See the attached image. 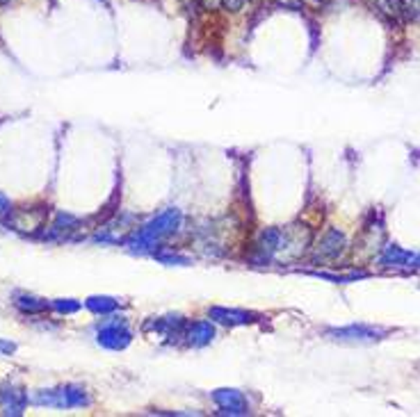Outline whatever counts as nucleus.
<instances>
[{"instance_id": "obj_1", "label": "nucleus", "mask_w": 420, "mask_h": 417, "mask_svg": "<svg viewBox=\"0 0 420 417\" xmlns=\"http://www.w3.org/2000/svg\"><path fill=\"white\" fill-rule=\"evenodd\" d=\"M388 3L395 14H402L405 18L420 16V0H388Z\"/></svg>"}, {"instance_id": "obj_2", "label": "nucleus", "mask_w": 420, "mask_h": 417, "mask_svg": "<svg viewBox=\"0 0 420 417\" xmlns=\"http://www.w3.org/2000/svg\"><path fill=\"white\" fill-rule=\"evenodd\" d=\"M245 0H222V7H227L229 12H240Z\"/></svg>"}, {"instance_id": "obj_3", "label": "nucleus", "mask_w": 420, "mask_h": 417, "mask_svg": "<svg viewBox=\"0 0 420 417\" xmlns=\"http://www.w3.org/2000/svg\"><path fill=\"white\" fill-rule=\"evenodd\" d=\"M199 3L206 9H219L222 7V0H199Z\"/></svg>"}, {"instance_id": "obj_4", "label": "nucleus", "mask_w": 420, "mask_h": 417, "mask_svg": "<svg viewBox=\"0 0 420 417\" xmlns=\"http://www.w3.org/2000/svg\"><path fill=\"white\" fill-rule=\"evenodd\" d=\"M0 3H7V0H0Z\"/></svg>"}]
</instances>
